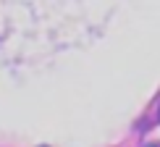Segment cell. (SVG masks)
<instances>
[]
</instances>
